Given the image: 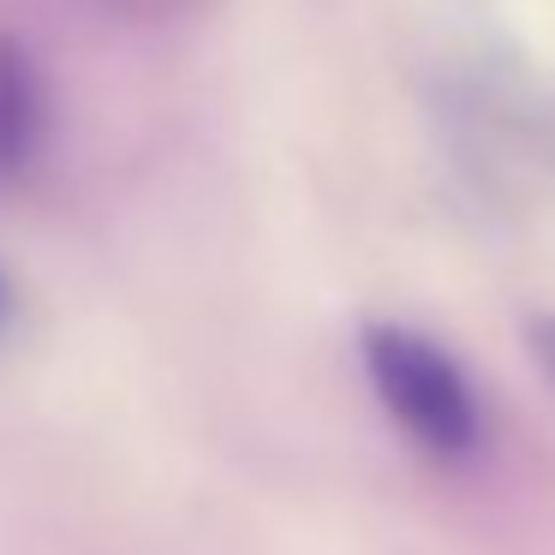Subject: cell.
Masks as SVG:
<instances>
[{"label":"cell","instance_id":"cell-1","mask_svg":"<svg viewBox=\"0 0 555 555\" xmlns=\"http://www.w3.org/2000/svg\"><path fill=\"white\" fill-rule=\"evenodd\" d=\"M359 359L371 376V395L383 400L395 430L418 454L442 460V466H472L483 454V436H490L483 400L472 388L466 364L442 340L418 335L406 323H364Z\"/></svg>","mask_w":555,"mask_h":555},{"label":"cell","instance_id":"cell-2","mask_svg":"<svg viewBox=\"0 0 555 555\" xmlns=\"http://www.w3.org/2000/svg\"><path fill=\"white\" fill-rule=\"evenodd\" d=\"M49 144V90L25 42L0 37V185H18Z\"/></svg>","mask_w":555,"mask_h":555},{"label":"cell","instance_id":"cell-3","mask_svg":"<svg viewBox=\"0 0 555 555\" xmlns=\"http://www.w3.org/2000/svg\"><path fill=\"white\" fill-rule=\"evenodd\" d=\"M102 7H114V13L138 18V25H156V18H173V13H185L192 0H102Z\"/></svg>","mask_w":555,"mask_h":555},{"label":"cell","instance_id":"cell-4","mask_svg":"<svg viewBox=\"0 0 555 555\" xmlns=\"http://www.w3.org/2000/svg\"><path fill=\"white\" fill-rule=\"evenodd\" d=\"M526 335H531V352H538V364L550 371V383H555V317H531Z\"/></svg>","mask_w":555,"mask_h":555},{"label":"cell","instance_id":"cell-5","mask_svg":"<svg viewBox=\"0 0 555 555\" xmlns=\"http://www.w3.org/2000/svg\"><path fill=\"white\" fill-rule=\"evenodd\" d=\"M7 311H13V287H7V275H0V323H7Z\"/></svg>","mask_w":555,"mask_h":555}]
</instances>
